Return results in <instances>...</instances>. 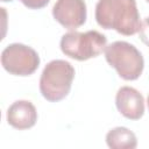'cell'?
I'll list each match as a JSON object with an SVG mask.
<instances>
[{"label":"cell","instance_id":"cell-1","mask_svg":"<svg viewBox=\"0 0 149 149\" xmlns=\"http://www.w3.org/2000/svg\"><path fill=\"white\" fill-rule=\"evenodd\" d=\"M95 21L104 29H114L126 36L139 33L141 28L136 0H98Z\"/></svg>","mask_w":149,"mask_h":149},{"label":"cell","instance_id":"cell-2","mask_svg":"<svg viewBox=\"0 0 149 149\" xmlns=\"http://www.w3.org/2000/svg\"><path fill=\"white\" fill-rule=\"evenodd\" d=\"M73 78L74 68L68 61L54 59L44 66L41 73V94L48 101H59L70 93Z\"/></svg>","mask_w":149,"mask_h":149},{"label":"cell","instance_id":"cell-3","mask_svg":"<svg viewBox=\"0 0 149 149\" xmlns=\"http://www.w3.org/2000/svg\"><path fill=\"white\" fill-rule=\"evenodd\" d=\"M105 58L125 80L137 79L143 71L144 59L139 49L126 41H115L105 48Z\"/></svg>","mask_w":149,"mask_h":149},{"label":"cell","instance_id":"cell-4","mask_svg":"<svg viewBox=\"0 0 149 149\" xmlns=\"http://www.w3.org/2000/svg\"><path fill=\"white\" fill-rule=\"evenodd\" d=\"M107 45V37L98 30L85 33L69 31L61 38L62 52L77 61H87L99 56Z\"/></svg>","mask_w":149,"mask_h":149},{"label":"cell","instance_id":"cell-5","mask_svg":"<svg viewBox=\"0 0 149 149\" xmlns=\"http://www.w3.org/2000/svg\"><path fill=\"white\" fill-rule=\"evenodd\" d=\"M38 54L22 43L8 44L1 52L2 68L14 76H30L40 65Z\"/></svg>","mask_w":149,"mask_h":149},{"label":"cell","instance_id":"cell-6","mask_svg":"<svg viewBox=\"0 0 149 149\" xmlns=\"http://www.w3.org/2000/svg\"><path fill=\"white\" fill-rule=\"evenodd\" d=\"M52 16L64 28L73 30L86 21V3L84 0H57L52 7Z\"/></svg>","mask_w":149,"mask_h":149},{"label":"cell","instance_id":"cell-7","mask_svg":"<svg viewBox=\"0 0 149 149\" xmlns=\"http://www.w3.org/2000/svg\"><path fill=\"white\" fill-rule=\"evenodd\" d=\"M118 111L129 120H139L144 114V98L134 87L122 86L115 95Z\"/></svg>","mask_w":149,"mask_h":149},{"label":"cell","instance_id":"cell-8","mask_svg":"<svg viewBox=\"0 0 149 149\" xmlns=\"http://www.w3.org/2000/svg\"><path fill=\"white\" fill-rule=\"evenodd\" d=\"M37 121L35 106L28 100H16L7 109V122L15 129L31 128Z\"/></svg>","mask_w":149,"mask_h":149},{"label":"cell","instance_id":"cell-9","mask_svg":"<svg viewBox=\"0 0 149 149\" xmlns=\"http://www.w3.org/2000/svg\"><path fill=\"white\" fill-rule=\"evenodd\" d=\"M106 143L112 149H134L137 147V139L128 128L115 127L107 133Z\"/></svg>","mask_w":149,"mask_h":149},{"label":"cell","instance_id":"cell-10","mask_svg":"<svg viewBox=\"0 0 149 149\" xmlns=\"http://www.w3.org/2000/svg\"><path fill=\"white\" fill-rule=\"evenodd\" d=\"M139 36L140 40L149 47V16L146 17L142 22H141V28L139 30Z\"/></svg>","mask_w":149,"mask_h":149},{"label":"cell","instance_id":"cell-11","mask_svg":"<svg viewBox=\"0 0 149 149\" xmlns=\"http://www.w3.org/2000/svg\"><path fill=\"white\" fill-rule=\"evenodd\" d=\"M19 1H21L26 7L30 9H40L47 6L50 0H19Z\"/></svg>","mask_w":149,"mask_h":149},{"label":"cell","instance_id":"cell-12","mask_svg":"<svg viewBox=\"0 0 149 149\" xmlns=\"http://www.w3.org/2000/svg\"><path fill=\"white\" fill-rule=\"evenodd\" d=\"M147 104H148V108H149V95H148V100H147Z\"/></svg>","mask_w":149,"mask_h":149},{"label":"cell","instance_id":"cell-13","mask_svg":"<svg viewBox=\"0 0 149 149\" xmlns=\"http://www.w3.org/2000/svg\"><path fill=\"white\" fill-rule=\"evenodd\" d=\"M1 1H13V0H1Z\"/></svg>","mask_w":149,"mask_h":149},{"label":"cell","instance_id":"cell-14","mask_svg":"<svg viewBox=\"0 0 149 149\" xmlns=\"http://www.w3.org/2000/svg\"><path fill=\"white\" fill-rule=\"evenodd\" d=\"M147 1H148V2H149V0H147Z\"/></svg>","mask_w":149,"mask_h":149}]
</instances>
